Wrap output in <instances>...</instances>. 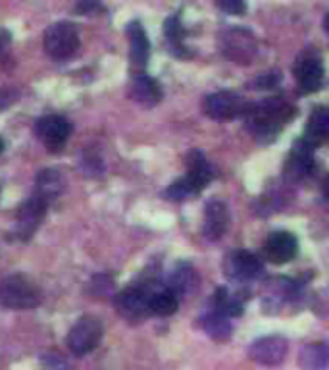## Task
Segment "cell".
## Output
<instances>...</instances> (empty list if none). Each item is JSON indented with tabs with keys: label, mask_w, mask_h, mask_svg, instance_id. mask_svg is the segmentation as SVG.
Listing matches in <instances>:
<instances>
[{
	"label": "cell",
	"mask_w": 329,
	"mask_h": 370,
	"mask_svg": "<svg viewBox=\"0 0 329 370\" xmlns=\"http://www.w3.org/2000/svg\"><path fill=\"white\" fill-rule=\"evenodd\" d=\"M294 107L280 97L260 100L249 105L245 110L246 128L258 141H273L294 118Z\"/></svg>",
	"instance_id": "obj_1"
},
{
	"label": "cell",
	"mask_w": 329,
	"mask_h": 370,
	"mask_svg": "<svg viewBox=\"0 0 329 370\" xmlns=\"http://www.w3.org/2000/svg\"><path fill=\"white\" fill-rule=\"evenodd\" d=\"M41 303V290L23 274H10L0 282V305L10 311H29Z\"/></svg>",
	"instance_id": "obj_2"
},
{
	"label": "cell",
	"mask_w": 329,
	"mask_h": 370,
	"mask_svg": "<svg viewBox=\"0 0 329 370\" xmlns=\"http://www.w3.org/2000/svg\"><path fill=\"white\" fill-rule=\"evenodd\" d=\"M323 78H325V70H323L322 54L316 49L302 50L294 64V79L302 95L320 91Z\"/></svg>",
	"instance_id": "obj_3"
},
{
	"label": "cell",
	"mask_w": 329,
	"mask_h": 370,
	"mask_svg": "<svg viewBox=\"0 0 329 370\" xmlns=\"http://www.w3.org/2000/svg\"><path fill=\"white\" fill-rule=\"evenodd\" d=\"M220 49L235 64H249L256 54V39L245 28H227L220 35Z\"/></svg>",
	"instance_id": "obj_4"
},
{
	"label": "cell",
	"mask_w": 329,
	"mask_h": 370,
	"mask_svg": "<svg viewBox=\"0 0 329 370\" xmlns=\"http://www.w3.org/2000/svg\"><path fill=\"white\" fill-rule=\"evenodd\" d=\"M155 287L150 285H131V287H126L124 292H119L116 295V309L121 318H126L127 322H139L143 318H147L150 314V306H148V301H150V292Z\"/></svg>",
	"instance_id": "obj_5"
},
{
	"label": "cell",
	"mask_w": 329,
	"mask_h": 370,
	"mask_svg": "<svg viewBox=\"0 0 329 370\" xmlns=\"http://www.w3.org/2000/svg\"><path fill=\"white\" fill-rule=\"evenodd\" d=\"M79 49L78 28L70 22H58L50 25L44 33V50L54 60H66L73 56Z\"/></svg>",
	"instance_id": "obj_6"
},
{
	"label": "cell",
	"mask_w": 329,
	"mask_h": 370,
	"mask_svg": "<svg viewBox=\"0 0 329 370\" xmlns=\"http://www.w3.org/2000/svg\"><path fill=\"white\" fill-rule=\"evenodd\" d=\"M102 334H104L102 322L95 316H83L73 324L66 342H68V347L73 355L81 357L98 347Z\"/></svg>",
	"instance_id": "obj_7"
},
{
	"label": "cell",
	"mask_w": 329,
	"mask_h": 370,
	"mask_svg": "<svg viewBox=\"0 0 329 370\" xmlns=\"http://www.w3.org/2000/svg\"><path fill=\"white\" fill-rule=\"evenodd\" d=\"M249 102L235 91H216L203 100L204 114L214 120H233L245 114Z\"/></svg>",
	"instance_id": "obj_8"
},
{
	"label": "cell",
	"mask_w": 329,
	"mask_h": 370,
	"mask_svg": "<svg viewBox=\"0 0 329 370\" xmlns=\"http://www.w3.org/2000/svg\"><path fill=\"white\" fill-rule=\"evenodd\" d=\"M47 208H49V203L42 201L41 197H29L28 201H23L18 210H16V224H14V234L28 241L31 235L35 234L37 228L41 226L44 216H47Z\"/></svg>",
	"instance_id": "obj_9"
},
{
	"label": "cell",
	"mask_w": 329,
	"mask_h": 370,
	"mask_svg": "<svg viewBox=\"0 0 329 370\" xmlns=\"http://www.w3.org/2000/svg\"><path fill=\"white\" fill-rule=\"evenodd\" d=\"M224 270L225 276L232 278L233 282L245 284V282L258 280L264 274V266L249 251H233L232 255H227L225 258Z\"/></svg>",
	"instance_id": "obj_10"
},
{
	"label": "cell",
	"mask_w": 329,
	"mask_h": 370,
	"mask_svg": "<svg viewBox=\"0 0 329 370\" xmlns=\"http://www.w3.org/2000/svg\"><path fill=\"white\" fill-rule=\"evenodd\" d=\"M35 136L49 150L62 149L71 136V124L64 116H42L35 124Z\"/></svg>",
	"instance_id": "obj_11"
},
{
	"label": "cell",
	"mask_w": 329,
	"mask_h": 370,
	"mask_svg": "<svg viewBox=\"0 0 329 370\" xmlns=\"http://www.w3.org/2000/svg\"><path fill=\"white\" fill-rule=\"evenodd\" d=\"M287 351V340L283 335H266L252 343L249 347V355L252 361L264 364V366H275V364L283 363Z\"/></svg>",
	"instance_id": "obj_12"
},
{
	"label": "cell",
	"mask_w": 329,
	"mask_h": 370,
	"mask_svg": "<svg viewBox=\"0 0 329 370\" xmlns=\"http://www.w3.org/2000/svg\"><path fill=\"white\" fill-rule=\"evenodd\" d=\"M262 253L266 256L268 263L287 264L299 253V241L289 232H275V234L270 235L266 241H264Z\"/></svg>",
	"instance_id": "obj_13"
},
{
	"label": "cell",
	"mask_w": 329,
	"mask_h": 370,
	"mask_svg": "<svg viewBox=\"0 0 329 370\" xmlns=\"http://www.w3.org/2000/svg\"><path fill=\"white\" fill-rule=\"evenodd\" d=\"M229 228V208L224 201L210 199L204 207V220H203V234L206 239L217 241L222 239Z\"/></svg>",
	"instance_id": "obj_14"
},
{
	"label": "cell",
	"mask_w": 329,
	"mask_h": 370,
	"mask_svg": "<svg viewBox=\"0 0 329 370\" xmlns=\"http://www.w3.org/2000/svg\"><path fill=\"white\" fill-rule=\"evenodd\" d=\"M127 95L140 107H156L162 100V87L155 78L147 73H133L127 83Z\"/></svg>",
	"instance_id": "obj_15"
},
{
	"label": "cell",
	"mask_w": 329,
	"mask_h": 370,
	"mask_svg": "<svg viewBox=\"0 0 329 370\" xmlns=\"http://www.w3.org/2000/svg\"><path fill=\"white\" fill-rule=\"evenodd\" d=\"M127 37H129V62L135 71L145 70V66L150 56V43L145 33V28L139 22H131L127 25Z\"/></svg>",
	"instance_id": "obj_16"
},
{
	"label": "cell",
	"mask_w": 329,
	"mask_h": 370,
	"mask_svg": "<svg viewBox=\"0 0 329 370\" xmlns=\"http://www.w3.org/2000/svg\"><path fill=\"white\" fill-rule=\"evenodd\" d=\"M198 284H201V280H198L195 268L187 263H179L177 266H174V270L169 272L166 287H169L177 297H187L198 290Z\"/></svg>",
	"instance_id": "obj_17"
},
{
	"label": "cell",
	"mask_w": 329,
	"mask_h": 370,
	"mask_svg": "<svg viewBox=\"0 0 329 370\" xmlns=\"http://www.w3.org/2000/svg\"><path fill=\"white\" fill-rule=\"evenodd\" d=\"M314 147H310L306 141H297L289 153L287 174L293 178H304L314 170Z\"/></svg>",
	"instance_id": "obj_18"
},
{
	"label": "cell",
	"mask_w": 329,
	"mask_h": 370,
	"mask_svg": "<svg viewBox=\"0 0 329 370\" xmlns=\"http://www.w3.org/2000/svg\"><path fill=\"white\" fill-rule=\"evenodd\" d=\"M64 187H66V179L58 170L54 168H44L37 174L35 178V195L41 197L42 201L47 203H52L56 201L60 195L64 193Z\"/></svg>",
	"instance_id": "obj_19"
},
{
	"label": "cell",
	"mask_w": 329,
	"mask_h": 370,
	"mask_svg": "<svg viewBox=\"0 0 329 370\" xmlns=\"http://www.w3.org/2000/svg\"><path fill=\"white\" fill-rule=\"evenodd\" d=\"M187 178L193 181V184L203 191L206 185L210 184L212 179L216 178V168L212 166L206 157H204L203 153H198V150H191L189 155H187Z\"/></svg>",
	"instance_id": "obj_20"
},
{
	"label": "cell",
	"mask_w": 329,
	"mask_h": 370,
	"mask_svg": "<svg viewBox=\"0 0 329 370\" xmlns=\"http://www.w3.org/2000/svg\"><path fill=\"white\" fill-rule=\"evenodd\" d=\"M329 136V112L325 107L314 108V112L310 114L309 124H306V131L302 141H306L310 147H320Z\"/></svg>",
	"instance_id": "obj_21"
},
{
	"label": "cell",
	"mask_w": 329,
	"mask_h": 370,
	"mask_svg": "<svg viewBox=\"0 0 329 370\" xmlns=\"http://www.w3.org/2000/svg\"><path fill=\"white\" fill-rule=\"evenodd\" d=\"M150 314L156 316H172L179 306V297L175 295L169 287H162V290H152L150 292Z\"/></svg>",
	"instance_id": "obj_22"
},
{
	"label": "cell",
	"mask_w": 329,
	"mask_h": 370,
	"mask_svg": "<svg viewBox=\"0 0 329 370\" xmlns=\"http://www.w3.org/2000/svg\"><path fill=\"white\" fill-rule=\"evenodd\" d=\"M214 311L217 314H222L225 318H232V316H241L243 314V299L232 293L227 287H220L214 293V299H212Z\"/></svg>",
	"instance_id": "obj_23"
},
{
	"label": "cell",
	"mask_w": 329,
	"mask_h": 370,
	"mask_svg": "<svg viewBox=\"0 0 329 370\" xmlns=\"http://www.w3.org/2000/svg\"><path fill=\"white\" fill-rule=\"evenodd\" d=\"M201 326H203L204 332L210 335L214 342H227L233 334V328L229 324V321L225 316H222V314H217L216 311L204 314L203 318H201Z\"/></svg>",
	"instance_id": "obj_24"
},
{
	"label": "cell",
	"mask_w": 329,
	"mask_h": 370,
	"mask_svg": "<svg viewBox=\"0 0 329 370\" xmlns=\"http://www.w3.org/2000/svg\"><path fill=\"white\" fill-rule=\"evenodd\" d=\"M302 370H325L328 369V347L325 343H310L302 349L299 357Z\"/></svg>",
	"instance_id": "obj_25"
},
{
	"label": "cell",
	"mask_w": 329,
	"mask_h": 370,
	"mask_svg": "<svg viewBox=\"0 0 329 370\" xmlns=\"http://www.w3.org/2000/svg\"><path fill=\"white\" fill-rule=\"evenodd\" d=\"M198 193H201V189L185 176V178L177 179V181L169 185L168 191H166V197L172 201H177V203H183V201L191 199V197H196Z\"/></svg>",
	"instance_id": "obj_26"
},
{
	"label": "cell",
	"mask_w": 329,
	"mask_h": 370,
	"mask_svg": "<svg viewBox=\"0 0 329 370\" xmlns=\"http://www.w3.org/2000/svg\"><path fill=\"white\" fill-rule=\"evenodd\" d=\"M166 37H168L169 44H174V49H181L185 29H183L181 20L177 16H172L166 20Z\"/></svg>",
	"instance_id": "obj_27"
},
{
	"label": "cell",
	"mask_w": 329,
	"mask_h": 370,
	"mask_svg": "<svg viewBox=\"0 0 329 370\" xmlns=\"http://www.w3.org/2000/svg\"><path fill=\"white\" fill-rule=\"evenodd\" d=\"M216 6L227 12V14L241 16L245 14L246 0H216Z\"/></svg>",
	"instance_id": "obj_28"
},
{
	"label": "cell",
	"mask_w": 329,
	"mask_h": 370,
	"mask_svg": "<svg viewBox=\"0 0 329 370\" xmlns=\"http://www.w3.org/2000/svg\"><path fill=\"white\" fill-rule=\"evenodd\" d=\"M42 370H68V364L56 353H49L47 357H42Z\"/></svg>",
	"instance_id": "obj_29"
},
{
	"label": "cell",
	"mask_w": 329,
	"mask_h": 370,
	"mask_svg": "<svg viewBox=\"0 0 329 370\" xmlns=\"http://www.w3.org/2000/svg\"><path fill=\"white\" fill-rule=\"evenodd\" d=\"M104 8L100 6V2L98 0H79L78 4V12L79 14H98V12H102Z\"/></svg>",
	"instance_id": "obj_30"
},
{
	"label": "cell",
	"mask_w": 329,
	"mask_h": 370,
	"mask_svg": "<svg viewBox=\"0 0 329 370\" xmlns=\"http://www.w3.org/2000/svg\"><path fill=\"white\" fill-rule=\"evenodd\" d=\"M277 73H268V76H258L256 81H254V87H258V89H272V87L277 85Z\"/></svg>",
	"instance_id": "obj_31"
},
{
	"label": "cell",
	"mask_w": 329,
	"mask_h": 370,
	"mask_svg": "<svg viewBox=\"0 0 329 370\" xmlns=\"http://www.w3.org/2000/svg\"><path fill=\"white\" fill-rule=\"evenodd\" d=\"M14 92H10L8 89H2V87H0V112L6 107H10V105L14 102Z\"/></svg>",
	"instance_id": "obj_32"
},
{
	"label": "cell",
	"mask_w": 329,
	"mask_h": 370,
	"mask_svg": "<svg viewBox=\"0 0 329 370\" xmlns=\"http://www.w3.org/2000/svg\"><path fill=\"white\" fill-rule=\"evenodd\" d=\"M10 41H12V35H10V31L6 29H0V58L4 56V52L10 47Z\"/></svg>",
	"instance_id": "obj_33"
},
{
	"label": "cell",
	"mask_w": 329,
	"mask_h": 370,
	"mask_svg": "<svg viewBox=\"0 0 329 370\" xmlns=\"http://www.w3.org/2000/svg\"><path fill=\"white\" fill-rule=\"evenodd\" d=\"M2 150H4V141H2V137H0V155H2Z\"/></svg>",
	"instance_id": "obj_34"
}]
</instances>
